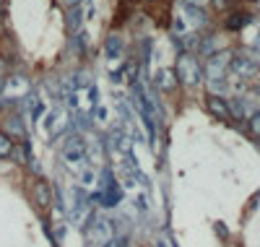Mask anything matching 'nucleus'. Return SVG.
I'll list each match as a JSON object with an SVG mask.
<instances>
[{"label": "nucleus", "mask_w": 260, "mask_h": 247, "mask_svg": "<svg viewBox=\"0 0 260 247\" xmlns=\"http://www.w3.org/2000/svg\"><path fill=\"white\" fill-rule=\"evenodd\" d=\"M229 68L237 73V76H242V78H250L257 73V60H252L247 52H232V63H229Z\"/></svg>", "instance_id": "obj_7"}, {"label": "nucleus", "mask_w": 260, "mask_h": 247, "mask_svg": "<svg viewBox=\"0 0 260 247\" xmlns=\"http://www.w3.org/2000/svg\"><path fill=\"white\" fill-rule=\"evenodd\" d=\"M104 55L110 57V60H117L122 57V39L120 37H110L104 42Z\"/></svg>", "instance_id": "obj_16"}, {"label": "nucleus", "mask_w": 260, "mask_h": 247, "mask_svg": "<svg viewBox=\"0 0 260 247\" xmlns=\"http://www.w3.org/2000/svg\"><path fill=\"white\" fill-rule=\"evenodd\" d=\"M175 73H177V81L182 86H198L201 78H203V68H201V63L195 60L192 52H180L177 57V65H175Z\"/></svg>", "instance_id": "obj_2"}, {"label": "nucleus", "mask_w": 260, "mask_h": 247, "mask_svg": "<svg viewBox=\"0 0 260 247\" xmlns=\"http://www.w3.org/2000/svg\"><path fill=\"white\" fill-rule=\"evenodd\" d=\"M60 3H62L65 8H71V6H78V3H81V0H60Z\"/></svg>", "instance_id": "obj_21"}, {"label": "nucleus", "mask_w": 260, "mask_h": 247, "mask_svg": "<svg viewBox=\"0 0 260 247\" xmlns=\"http://www.w3.org/2000/svg\"><path fill=\"white\" fill-rule=\"evenodd\" d=\"M213 3H216V6H224V3H226V0H213Z\"/></svg>", "instance_id": "obj_22"}, {"label": "nucleus", "mask_w": 260, "mask_h": 247, "mask_svg": "<svg viewBox=\"0 0 260 247\" xmlns=\"http://www.w3.org/2000/svg\"><path fill=\"white\" fill-rule=\"evenodd\" d=\"M86 237H89V242L94 247H104L107 242L112 239V224L107 219H94L89 224V229H86Z\"/></svg>", "instance_id": "obj_5"}, {"label": "nucleus", "mask_w": 260, "mask_h": 247, "mask_svg": "<svg viewBox=\"0 0 260 247\" xmlns=\"http://www.w3.org/2000/svg\"><path fill=\"white\" fill-rule=\"evenodd\" d=\"M229 63H232V52H229V50L208 55V63H206V76H208V81H224V76H226V71H229Z\"/></svg>", "instance_id": "obj_3"}, {"label": "nucleus", "mask_w": 260, "mask_h": 247, "mask_svg": "<svg viewBox=\"0 0 260 247\" xmlns=\"http://www.w3.org/2000/svg\"><path fill=\"white\" fill-rule=\"evenodd\" d=\"M83 18H86V13L81 6L68 8V16H65V29H68V34H78L83 29Z\"/></svg>", "instance_id": "obj_13"}, {"label": "nucleus", "mask_w": 260, "mask_h": 247, "mask_svg": "<svg viewBox=\"0 0 260 247\" xmlns=\"http://www.w3.org/2000/svg\"><path fill=\"white\" fill-rule=\"evenodd\" d=\"M177 73H175V68H159V73H156V86L161 88V91H175L177 88Z\"/></svg>", "instance_id": "obj_14"}, {"label": "nucleus", "mask_w": 260, "mask_h": 247, "mask_svg": "<svg viewBox=\"0 0 260 247\" xmlns=\"http://www.w3.org/2000/svg\"><path fill=\"white\" fill-rule=\"evenodd\" d=\"M247 125H250V133L255 138H260V112H255V115L247 120Z\"/></svg>", "instance_id": "obj_18"}, {"label": "nucleus", "mask_w": 260, "mask_h": 247, "mask_svg": "<svg viewBox=\"0 0 260 247\" xmlns=\"http://www.w3.org/2000/svg\"><path fill=\"white\" fill-rule=\"evenodd\" d=\"M26 94H29V81L24 76H8V78H3V94H0V99L18 102V99H24Z\"/></svg>", "instance_id": "obj_4"}, {"label": "nucleus", "mask_w": 260, "mask_h": 247, "mask_svg": "<svg viewBox=\"0 0 260 247\" xmlns=\"http://www.w3.org/2000/svg\"><path fill=\"white\" fill-rule=\"evenodd\" d=\"M104 247H125V242H122V239H110Z\"/></svg>", "instance_id": "obj_20"}, {"label": "nucleus", "mask_w": 260, "mask_h": 247, "mask_svg": "<svg viewBox=\"0 0 260 247\" xmlns=\"http://www.w3.org/2000/svg\"><path fill=\"white\" fill-rule=\"evenodd\" d=\"M16 151V143H13V138L8 136L6 130H0V159H8V156Z\"/></svg>", "instance_id": "obj_17"}, {"label": "nucleus", "mask_w": 260, "mask_h": 247, "mask_svg": "<svg viewBox=\"0 0 260 247\" xmlns=\"http://www.w3.org/2000/svg\"><path fill=\"white\" fill-rule=\"evenodd\" d=\"M252 21V16L250 13H242V11H234V13H229V18H226V29L229 32H237V29H245L247 24Z\"/></svg>", "instance_id": "obj_15"}, {"label": "nucleus", "mask_w": 260, "mask_h": 247, "mask_svg": "<svg viewBox=\"0 0 260 247\" xmlns=\"http://www.w3.org/2000/svg\"><path fill=\"white\" fill-rule=\"evenodd\" d=\"M83 143H86V162H89L91 167H102L104 164V146H102V141L89 136Z\"/></svg>", "instance_id": "obj_10"}, {"label": "nucleus", "mask_w": 260, "mask_h": 247, "mask_svg": "<svg viewBox=\"0 0 260 247\" xmlns=\"http://www.w3.org/2000/svg\"><path fill=\"white\" fill-rule=\"evenodd\" d=\"M65 120H68V117H65V109H62V107H55L50 115H45V120H42V133H45V136H50V138L60 136Z\"/></svg>", "instance_id": "obj_9"}, {"label": "nucleus", "mask_w": 260, "mask_h": 247, "mask_svg": "<svg viewBox=\"0 0 260 247\" xmlns=\"http://www.w3.org/2000/svg\"><path fill=\"white\" fill-rule=\"evenodd\" d=\"M180 3H187V6H198V8H206L211 0H180Z\"/></svg>", "instance_id": "obj_19"}, {"label": "nucleus", "mask_w": 260, "mask_h": 247, "mask_svg": "<svg viewBox=\"0 0 260 247\" xmlns=\"http://www.w3.org/2000/svg\"><path fill=\"white\" fill-rule=\"evenodd\" d=\"M6 128V133H8V136L13 138V136H18V138H24L26 136V125H24V115H21V112L16 109V112H11V115L6 117V122H3Z\"/></svg>", "instance_id": "obj_12"}, {"label": "nucleus", "mask_w": 260, "mask_h": 247, "mask_svg": "<svg viewBox=\"0 0 260 247\" xmlns=\"http://www.w3.org/2000/svg\"><path fill=\"white\" fill-rule=\"evenodd\" d=\"M206 104H208V112H211V115L221 117V120H232V115H229V102H226L221 94H208Z\"/></svg>", "instance_id": "obj_11"}, {"label": "nucleus", "mask_w": 260, "mask_h": 247, "mask_svg": "<svg viewBox=\"0 0 260 247\" xmlns=\"http://www.w3.org/2000/svg\"><path fill=\"white\" fill-rule=\"evenodd\" d=\"M62 159H65V164H68V169L71 172H81L86 164V143H83V138L78 136V133H71L68 138H65V143H62Z\"/></svg>", "instance_id": "obj_1"}, {"label": "nucleus", "mask_w": 260, "mask_h": 247, "mask_svg": "<svg viewBox=\"0 0 260 247\" xmlns=\"http://www.w3.org/2000/svg\"><path fill=\"white\" fill-rule=\"evenodd\" d=\"M31 200H34V206H37L39 211H47V208L52 206V185L47 182L45 177H39L37 182H34V188H31Z\"/></svg>", "instance_id": "obj_8"}, {"label": "nucleus", "mask_w": 260, "mask_h": 247, "mask_svg": "<svg viewBox=\"0 0 260 247\" xmlns=\"http://www.w3.org/2000/svg\"><path fill=\"white\" fill-rule=\"evenodd\" d=\"M177 13L182 16V21L187 24V29H190V32H195V29L206 26V21H208V16H206V8H198V6H187V3H180V6H177Z\"/></svg>", "instance_id": "obj_6"}]
</instances>
